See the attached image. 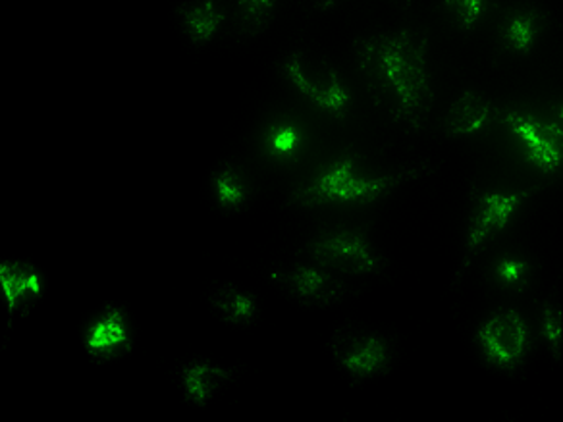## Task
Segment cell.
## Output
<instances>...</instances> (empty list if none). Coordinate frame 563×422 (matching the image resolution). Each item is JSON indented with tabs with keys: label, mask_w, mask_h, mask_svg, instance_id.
<instances>
[{
	"label": "cell",
	"mask_w": 563,
	"mask_h": 422,
	"mask_svg": "<svg viewBox=\"0 0 563 422\" xmlns=\"http://www.w3.org/2000/svg\"><path fill=\"white\" fill-rule=\"evenodd\" d=\"M427 45V33L417 30L378 33L355 43L361 74L376 104L415 132L427 124L434 101Z\"/></svg>",
	"instance_id": "6da1fadb"
},
{
	"label": "cell",
	"mask_w": 563,
	"mask_h": 422,
	"mask_svg": "<svg viewBox=\"0 0 563 422\" xmlns=\"http://www.w3.org/2000/svg\"><path fill=\"white\" fill-rule=\"evenodd\" d=\"M424 173L411 168L396 174H373L361 166L360 155L344 153L290 196V204L319 207L330 203H373L378 197Z\"/></svg>",
	"instance_id": "7a4b0ae2"
},
{
	"label": "cell",
	"mask_w": 563,
	"mask_h": 422,
	"mask_svg": "<svg viewBox=\"0 0 563 422\" xmlns=\"http://www.w3.org/2000/svg\"><path fill=\"white\" fill-rule=\"evenodd\" d=\"M284 74L291 86L330 116L344 118L352 104V93L336 68L313 51L299 48L284 60Z\"/></svg>",
	"instance_id": "3957f363"
},
{
	"label": "cell",
	"mask_w": 563,
	"mask_h": 422,
	"mask_svg": "<svg viewBox=\"0 0 563 422\" xmlns=\"http://www.w3.org/2000/svg\"><path fill=\"white\" fill-rule=\"evenodd\" d=\"M306 253L322 268L363 276L383 268V258L376 255L367 235L360 230L336 227L317 235L307 243Z\"/></svg>",
	"instance_id": "277c9868"
},
{
	"label": "cell",
	"mask_w": 563,
	"mask_h": 422,
	"mask_svg": "<svg viewBox=\"0 0 563 422\" xmlns=\"http://www.w3.org/2000/svg\"><path fill=\"white\" fill-rule=\"evenodd\" d=\"M540 189L542 188L539 186L521 191H483L475 197L467 226L463 268H467L471 260L509 226L525 201L539 193Z\"/></svg>",
	"instance_id": "5b68a950"
},
{
	"label": "cell",
	"mask_w": 563,
	"mask_h": 422,
	"mask_svg": "<svg viewBox=\"0 0 563 422\" xmlns=\"http://www.w3.org/2000/svg\"><path fill=\"white\" fill-rule=\"evenodd\" d=\"M477 342L486 360L501 370H516L531 347L529 326L514 309L490 314L478 326Z\"/></svg>",
	"instance_id": "8992f818"
},
{
	"label": "cell",
	"mask_w": 563,
	"mask_h": 422,
	"mask_svg": "<svg viewBox=\"0 0 563 422\" xmlns=\"http://www.w3.org/2000/svg\"><path fill=\"white\" fill-rule=\"evenodd\" d=\"M504 124L521 143L525 158L539 170L555 173L563 165V153L552 132V122L519 110H509L504 114Z\"/></svg>",
	"instance_id": "52a82bcc"
},
{
	"label": "cell",
	"mask_w": 563,
	"mask_h": 422,
	"mask_svg": "<svg viewBox=\"0 0 563 422\" xmlns=\"http://www.w3.org/2000/svg\"><path fill=\"white\" fill-rule=\"evenodd\" d=\"M338 363L353 376L367 378L384 373L390 365V345L384 337L361 332H345L332 342Z\"/></svg>",
	"instance_id": "ba28073f"
},
{
	"label": "cell",
	"mask_w": 563,
	"mask_h": 422,
	"mask_svg": "<svg viewBox=\"0 0 563 422\" xmlns=\"http://www.w3.org/2000/svg\"><path fill=\"white\" fill-rule=\"evenodd\" d=\"M273 280L290 291L307 306H330L344 296V284L329 273V268L313 265H296L273 273Z\"/></svg>",
	"instance_id": "9c48e42d"
},
{
	"label": "cell",
	"mask_w": 563,
	"mask_h": 422,
	"mask_svg": "<svg viewBox=\"0 0 563 422\" xmlns=\"http://www.w3.org/2000/svg\"><path fill=\"white\" fill-rule=\"evenodd\" d=\"M87 352L99 357L110 359L130 347V332L128 322L120 309L109 307L86 332Z\"/></svg>",
	"instance_id": "30bf717a"
},
{
	"label": "cell",
	"mask_w": 563,
	"mask_h": 422,
	"mask_svg": "<svg viewBox=\"0 0 563 422\" xmlns=\"http://www.w3.org/2000/svg\"><path fill=\"white\" fill-rule=\"evenodd\" d=\"M493 112V102L486 97L475 91H465L448 110L444 118V132L450 137L473 135L488 125Z\"/></svg>",
	"instance_id": "8fae6325"
},
{
	"label": "cell",
	"mask_w": 563,
	"mask_h": 422,
	"mask_svg": "<svg viewBox=\"0 0 563 422\" xmlns=\"http://www.w3.org/2000/svg\"><path fill=\"white\" fill-rule=\"evenodd\" d=\"M544 27H547V18L539 10H514L500 27L501 43L516 55H527L537 45Z\"/></svg>",
	"instance_id": "7c38bea8"
},
{
	"label": "cell",
	"mask_w": 563,
	"mask_h": 422,
	"mask_svg": "<svg viewBox=\"0 0 563 422\" xmlns=\"http://www.w3.org/2000/svg\"><path fill=\"white\" fill-rule=\"evenodd\" d=\"M178 14L189 40L201 45L219 32L227 18V10L222 0H188L178 9Z\"/></svg>",
	"instance_id": "4fadbf2b"
},
{
	"label": "cell",
	"mask_w": 563,
	"mask_h": 422,
	"mask_svg": "<svg viewBox=\"0 0 563 422\" xmlns=\"http://www.w3.org/2000/svg\"><path fill=\"white\" fill-rule=\"evenodd\" d=\"M0 286L9 301L10 313H16L41 296V276L32 265L25 263H2L0 265Z\"/></svg>",
	"instance_id": "5bb4252c"
},
{
	"label": "cell",
	"mask_w": 563,
	"mask_h": 422,
	"mask_svg": "<svg viewBox=\"0 0 563 422\" xmlns=\"http://www.w3.org/2000/svg\"><path fill=\"white\" fill-rule=\"evenodd\" d=\"M232 370L217 367L205 360H194L181 368V386L186 390L189 401L197 406H205L230 380Z\"/></svg>",
	"instance_id": "9a60e30c"
},
{
	"label": "cell",
	"mask_w": 563,
	"mask_h": 422,
	"mask_svg": "<svg viewBox=\"0 0 563 422\" xmlns=\"http://www.w3.org/2000/svg\"><path fill=\"white\" fill-rule=\"evenodd\" d=\"M209 306L222 321L230 322V324H245L255 316V311H257L255 299L230 284L220 286L209 293Z\"/></svg>",
	"instance_id": "2e32d148"
},
{
	"label": "cell",
	"mask_w": 563,
	"mask_h": 422,
	"mask_svg": "<svg viewBox=\"0 0 563 422\" xmlns=\"http://www.w3.org/2000/svg\"><path fill=\"white\" fill-rule=\"evenodd\" d=\"M276 0H238L235 24L245 35H257L271 24Z\"/></svg>",
	"instance_id": "e0dca14e"
},
{
	"label": "cell",
	"mask_w": 563,
	"mask_h": 422,
	"mask_svg": "<svg viewBox=\"0 0 563 422\" xmlns=\"http://www.w3.org/2000/svg\"><path fill=\"white\" fill-rule=\"evenodd\" d=\"M217 199L224 209H238L247 199V186L238 168L227 165L212 176Z\"/></svg>",
	"instance_id": "ac0fdd59"
},
{
	"label": "cell",
	"mask_w": 563,
	"mask_h": 422,
	"mask_svg": "<svg viewBox=\"0 0 563 422\" xmlns=\"http://www.w3.org/2000/svg\"><path fill=\"white\" fill-rule=\"evenodd\" d=\"M542 336L547 342L548 349L555 360H560L563 349V313L562 307L552 299L544 301L542 306Z\"/></svg>",
	"instance_id": "d6986e66"
},
{
	"label": "cell",
	"mask_w": 563,
	"mask_h": 422,
	"mask_svg": "<svg viewBox=\"0 0 563 422\" xmlns=\"http://www.w3.org/2000/svg\"><path fill=\"white\" fill-rule=\"evenodd\" d=\"M490 0H442L448 16L460 30L470 32L485 16Z\"/></svg>",
	"instance_id": "ffe728a7"
},
{
	"label": "cell",
	"mask_w": 563,
	"mask_h": 422,
	"mask_svg": "<svg viewBox=\"0 0 563 422\" xmlns=\"http://www.w3.org/2000/svg\"><path fill=\"white\" fill-rule=\"evenodd\" d=\"M529 273H531V266L523 258L517 257H504L498 260L496 265V278L500 284H504L506 288H516L521 290L527 280H529Z\"/></svg>",
	"instance_id": "44dd1931"
},
{
	"label": "cell",
	"mask_w": 563,
	"mask_h": 422,
	"mask_svg": "<svg viewBox=\"0 0 563 422\" xmlns=\"http://www.w3.org/2000/svg\"><path fill=\"white\" fill-rule=\"evenodd\" d=\"M268 145H271L273 153L282 155V157L296 153L299 147L298 127L290 124L276 125L271 132V137H268Z\"/></svg>",
	"instance_id": "7402d4cb"
},
{
	"label": "cell",
	"mask_w": 563,
	"mask_h": 422,
	"mask_svg": "<svg viewBox=\"0 0 563 422\" xmlns=\"http://www.w3.org/2000/svg\"><path fill=\"white\" fill-rule=\"evenodd\" d=\"M311 2H313L314 9L327 10L330 9V7H334L336 0H311Z\"/></svg>",
	"instance_id": "603a6c76"
},
{
	"label": "cell",
	"mask_w": 563,
	"mask_h": 422,
	"mask_svg": "<svg viewBox=\"0 0 563 422\" xmlns=\"http://www.w3.org/2000/svg\"><path fill=\"white\" fill-rule=\"evenodd\" d=\"M555 122H560L563 125V101L558 102L554 107Z\"/></svg>",
	"instance_id": "cb8c5ba5"
}]
</instances>
